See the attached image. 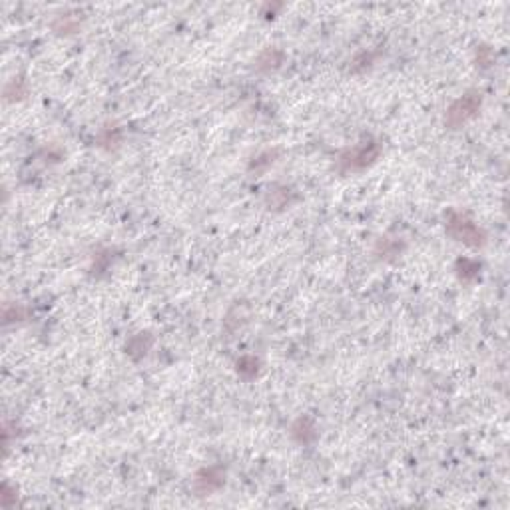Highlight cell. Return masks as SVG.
<instances>
[{"label":"cell","instance_id":"277c9868","mask_svg":"<svg viewBox=\"0 0 510 510\" xmlns=\"http://www.w3.org/2000/svg\"><path fill=\"white\" fill-rule=\"evenodd\" d=\"M223 482H225V472H223V468L207 467L202 468V470L196 475V479H193V488H196V493L200 496H205L219 491V488L223 486Z\"/></svg>","mask_w":510,"mask_h":510},{"label":"cell","instance_id":"ba28073f","mask_svg":"<svg viewBox=\"0 0 510 510\" xmlns=\"http://www.w3.org/2000/svg\"><path fill=\"white\" fill-rule=\"evenodd\" d=\"M237 371L246 377H253L257 373V359L255 357H241L237 361Z\"/></svg>","mask_w":510,"mask_h":510},{"label":"cell","instance_id":"5b68a950","mask_svg":"<svg viewBox=\"0 0 510 510\" xmlns=\"http://www.w3.org/2000/svg\"><path fill=\"white\" fill-rule=\"evenodd\" d=\"M292 435L295 440H299V443H311L313 438L317 437V433H315V424L313 421L309 419V417H301V419H297V423L293 424L292 429Z\"/></svg>","mask_w":510,"mask_h":510},{"label":"cell","instance_id":"6da1fadb","mask_svg":"<svg viewBox=\"0 0 510 510\" xmlns=\"http://www.w3.org/2000/svg\"><path fill=\"white\" fill-rule=\"evenodd\" d=\"M381 146L379 142L375 140H365L357 146L345 150L341 156H339V170L343 174H349V172H361L367 166H371L373 161L379 158Z\"/></svg>","mask_w":510,"mask_h":510},{"label":"cell","instance_id":"8992f818","mask_svg":"<svg viewBox=\"0 0 510 510\" xmlns=\"http://www.w3.org/2000/svg\"><path fill=\"white\" fill-rule=\"evenodd\" d=\"M456 271H459V277L463 281H475L481 276V263H477L475 260H459Z\"/></svg>","mask_w":510,"mask_h":510},{"label":"cell","instance_id":"7a4b0ae2","mask_svg":"<svg viewBox=\"0 0 510 510\" xmlns=\"http://www.w3.org/2000/svg\"><path fill=\"white\" fill-rule=\"evenodd\" d=\"M447 234L451 235L452 239H456L465 246H470V248H481L486 239V235L481 228L461 212H449L447 214Z\"/></svg>","mask_w":510,"mask_h":510},{"label":"cell","instance_id":"3957f363","mask_svg":"<svg viewBox=\"0 0 510 510\" xmlns=\"http://www.w3.org/2000/svg\"><path fill=\"white\" fill-rule=\"evenodd\" d=\"M482 106V94L477 90H470L465 96H461L459 100L449 106L447 114H445V126L451 130H459L461 126H465L472 118L479 114Z\"/></svg>","mask_w":510,"mask_h":510},{"label":"cell","instance_id":"52a82bcc","mask_svg":"<svg viewBox=\"0 0 510 510\" xmlns=\"http://www.w3.org/2000/svg\"><path fill=\"white\" fill-rule=\"evenodd\" d=\"M281 52H277V50H265L263 52L262 56H260V60H257V64H260V68H265V70H273V68H277L279 64H281Z\"/></svg>","mask_w":510,"mask_h":510}]
</instances>
